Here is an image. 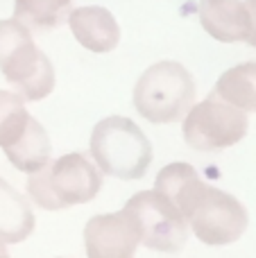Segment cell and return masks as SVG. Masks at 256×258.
Instances as JSON below:
<instances>
[{"mask_svg": "<svg viewBox=\"0 0 256 258\" xmlns=\"http://www.w3.org/2000/svg\"><path fill=\"white\" fill-rule=\"evenodd\" d=\"M102 188V174L82 152L48 161L27 177V195L43 211H61L89 204Z\"/></svg>", "mask_w": 256, "mask_h": 258, "instance_id": "1", "label": "cell"}, {"mask_svg": "<svg viewBox=\"0 0 256 258\" xmlns=\"http://www.w3.org/2000/svg\"><path fill=\"white\" fill-rule=\"evenodd\" d=\"M89 150L98 170L122 181L143 179L154 159L150 138L125 116H109L100 120L91 132Z\"/></svg>", "mask_w": 256, "mask_h": 258, "instance_id": "2", "label": "cell"}, {"mask_svg": "<svg viewBox=\"0 0 256 258\" xmlns=\"http://www.w3.org/2000/svg\"><path fill=\"white\" fill-rule=\"evenodd\" d=\"M0 73L25 102H39L54 89V68L16 18L0 21Z\"/></svg>", "mask_w": 256, "mask_h": 258, "instance_id": "3", "label": "cell"}, {"mask_svg": "<svg viewBox=\"0 0 256 258\" xmlns=\"http://www.w3.org/2000/svg\"><path fill=\"white\" fill-rule=\"evenodd\" d=\"M195 102V80L179 61H159L139 77L134 107L154 125H170L188 113Z\"/></svg>", "mask_w": 256, "mask_h": 258, "instance_id": "4", "label": "cell"}, {"mask_svg": "<svg viewBox=\"0 0 256 258\" xmlns=\"http://www.w3.org/2000/svg\"><path fill=\"white\" fill-rule=\"evenodd\" d=\"M0 147L9 163L21 172H36L50 161V138L45 127L25 109L18 93L0 89Z\"/></svg>", "mask_w": 256, "mask_h": 258, "instance_id": "5", "label": "cell"}, {"mask_svg": "<svg viewBox=\"0 0 256 258\" xmlns=\"http://www.w3.org/2000/svg\"><path fill=\"white\" fill-rule=\"evenodd\" d=\"M122 213L132 222L139 242L148 249L177 254L188 242V222L186 218L163 200L157 190L136 192L125 202Z\"/></svg>", "mask_w": 256, "mask_h": 258, "instance_id": "6", "label": "cell"}, {"mask_svg": "<svg viewBox=\"0 0 256 258\" xmlns=\"http://www.w3.org/2000/svg\"><path fill=\"white\" fill-rule=\"evenodd\" d=\"M249 120L245 111L231 107L216 93L204 102L193 104L184 116L181 134L188 147L198 152H220L243 141Z\"/></svg>", "mask_w": 256, "mask_h": 258, "instance_id": "7", "label": "cell"}, {"mask_svg": "<svg viewBox=\"0 0 256 258\" xmlns=\"http://www.w3.org/2000/svg\"><path fill=\"white\" fill-rule=\"evenodd\" d=\"M249 215L234 195L220 188L207 186L195 209L188 215V227L209 247H225L245 233Z\"/></svg>", "mask_w": 256, "mask_h": 258, "instance_id": "8", "label": "cell"}, {"mask_svg": "<svg viewBox=\"0 0 256 258\" xmlns=\"http://www.w3.org/2000/svg\"><path fill=\"white\" fill-rule=\"evenodd\" d=\"M139 245V236L122 211L93 215L84 227L89 258H134Z\"/></svg>", "mask_w": 256, "mask_h": 258, "instance_id": "9", "label": "cell"}, {"mask_svg": "<svg viewBox=\"0 0 256 258\" xmlns=\"http://www.w3.org/2000/svg\"><path fill=\"white\" fill-rule=\"evenodd\" d=\"M200 23L216 41L236 43L247 41L252 21L245 3L240 0H200Z\"/></svg>", "mask_w": 256, "mask_h": 258, "instance_id": "10", "label": "cell"}, {"mask_svg": "<svg viewBox=\"0 0 256 258\" xmlns=\"http://www.w3.org/2000/svg\"><path fill=\"white\" fill-rule=\"evenodd\" d=\"M68 25H71L75 39L91 52H111L120 41V27L111 12L104 7H77L68 14Z\"/></svg>", "mask_w": 256, "mask_h": 258, "instance_id": "11", "label": "cell"}, {"mask_svg": "<svg viewBox=\"0 0 256 258\" xmlns=\"http://www.w3.org/2000/svg\"><path fill=\"white\" fill-rule=\"evenodd\" d=\"M207 188V183L200 179L198 170L190 163H170L157 174L154 181V190L168 200L188 222L190 211L195 209L198 200L202 197V190Z\"/></svg>", "mask_w": 256, "mask_h": 258, "instance_id": "12", "label": "cell"}, {"mask_svg": "<svg viewBox=\"0 0 256 258\" xmlns=\"http://www.w3.org/2000/svg\"><path fill=\"white\" fill-rule=\"evenodd\" d=\"M34 213L27 200L0 177V242L16 245L34 231Z\"/></svg>", "mask_w": 256, "mask_h": 258, "instance_id": "13", "label": "cell"}, {"mask_svg": "<svg viewBox=\"0 0 256 258\" xmlns=\"http://www.w3.org/2000/svg\"><path fill=\"white\" fill-rule=\"evenodd\" d=\"M213 93L240 111H256V61L238 63L220 75Z\"/></svg>", "mask_w": 256, "mask_h": 258, "instance_id": "14", "label": "cell"}, {"mask_svg": "<svg viewBox=\"0 0 256 258\" xmlns=\"http://www.w3.org/2000/svg\"><path fill=\"white\" fill-rule=\"evenodd\" d=\"M73 0H14V16L34 32H50L68 21Z\"/></svg>", "mask_w": 256, "mask_h": 258, "instance_id": "15", "label": "cell"}, {"mask_svg": "<svg viewBox=\"0 0 256 258\" xmlns=\"http://www.w3.org/2000/svg\"><path fill=\"white\" fill-rule=\"evenodd\" d=\"M245 7L249 12V21H252V30H249V36H247V43L256 48V0H245Z\"/></svg>", "mask_w": 256, "mask_h": 258, "instance_id": "16", "label": "cell"}, {"mask_svg": "<svg viewBox=\"0 0 256 258\" xmlns=\"http://www.w3.org/2000/svg\"><path fill=\"white\" fill-rule=\"evenodd\" d=\"M0 258H12L7 254V249H5V242H0Z\"/></svg>", "mask_w": 256, "mask_h": 258, "instance_id": "17", "label": "cell"}]
</instances>
